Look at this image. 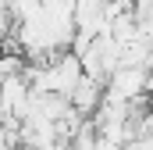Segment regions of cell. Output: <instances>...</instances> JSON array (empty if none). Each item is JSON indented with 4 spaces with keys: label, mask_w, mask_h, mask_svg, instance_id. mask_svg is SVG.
<instances>
[{
    "label": "cell",
    "mask_w": 153,
    "mask_h": 150,
    "mask_svg": "<svg viewBox=\"0 0 153 150\" xmlns=\"http://www.w3.org/2000/svg\"><path fill=\"white\" fill-rule=\"evenodd\" d=\"M71 107H75L82 118H93L103 104V79H93V75H82V82L75 86V93L68 97Z\"/></svg>",
    "instance_id": "obj_1"
},
{
    "label": "cell",
    "mask_w": 153,
    "mask_h": 150,
    "mask_svg": "<svg viewBox=\"0 0 153 150\" xmlns=\"http://www.w3.org/2000/svg\"><path fill=\"white\" fill-rule=\"evenodd\" d=\"M143 132H153V100H146V111H143Z\"/></svg>",
    "instance_id": "obj_2"
}]
</instances>
